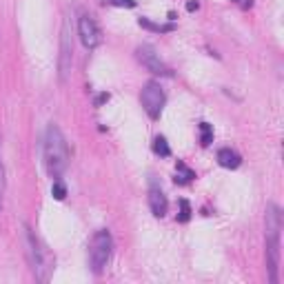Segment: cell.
I'll list each match as a JSON object with an SVG mask.
<instances>
[{
    "mask_svg": "<svg viewBox=\"0 0 284 284\" xmlns=\"http://www.w3.org/2000/svg\"><path fill=\"white\" fill-rule=\"evenodd\" d=\"M69 144L65 140L63 131L58 129V125L47 127L45 136V167L47 173L51 178H60L69 167Z\"/></svg>",
    "mask_w": 284,
    "mask_h": 284,
    "instance_id": "cell-1",
    "label": "cell"
},
{
    "mask_svg": "<svg viewBox=\"0 0 284 284\" xmlns=\"http://www.w3.org/2000/svg\"><path fill=\"white\" fill-rule=\"evenodd\" d=\"M280 235H282V213L278 205L267 207V264L271 271V282L278 284V269H280Z\"/></svg>",
    "mask_w": 284,
    "mask_h": 284,
    "instance_id": "cell-2",
    "label": "cell"
},
{
    "mask_svg": "<svg viewBox=\"0 0 284 284\" xmlns=\"http://www.w3.org/2000/svg\"><path fill=\"white\" fill-rule=\"evenodd\" d=\"M113 253V238L107 229L98 231L91 238V244H89V262H91V271L96 276H100L107 269L109 260H111Z\"/></svg>",
    "mask_w": 284,
    "mask_h": 284,
    "instance_id": "cell-3",
    "label": "cell"
},
{
    "mask_svg": "<svg viewBox=\"0 0 284 284\" xmlns=\"http://www.w3.org/2000/svg\"><path fill=\"white\" fill-rule=\"evenodd\" d=\"M164 100H167V98H164V91L155 80H151V82L144 84V89H142V93H140V102H142V107H144V111L149 113V118H153V120L160 118Z\"/></svg>",
    "mask_w": 284,
    "mask_h": 284,
    "instance_id": "cell-4",
    "label": "cell"
},
{
    "mask_svg": "<svg viewBox=\"0 0 284 284\" xmlns=\"http://www.w3.org/2000/svg\"><path fill=\"white\" fill-rule=\"evenodd\" d=\"M25 235H27V247H29V258H31V267H34V273L38 280L45 282L49 278V269L47 267V260H45V249L42 244L38 242V238L31 233L29 226H25Z\"/></svg>",
    "mask_w": 284,
    "mask_h": 284,
    "instance_id": "cell-5",
    "label": "cell"
},
{
    "mask_svg": "<svg viewBox=\"0 0 284 284\" xmlns=\"http://www.w3.org/2000/svg\"><path fill=\"white\" fill-rule=\"evenodd\" d=\"M136 58H138L140 63L151 71V73H155V75H171L169 67L160 60V54H155V49L151 45H140L138 49H136Z\"/></svg>",
    "mask_w": 284,
    "mask_h": 284,
    "instance_id": "cell-6",
    "label": "cell"
},
{
    "mask_svg": "<svg viewBox=\"0 0 284 284\" xmlns=\"http://www.w3.org/2000/svg\"><path fill=\"white\" fill-rule=\"evenodd\" d=\"M78 34H80V40H82V45L87 47V49H96L102 40L96 20H93L91 16H87V13L80 16V20H78Z\"/></svg>",
    "mask_w": 284,
    "mask_h": 284,
    "instance_id": "cell-7",
    "label": "cell"
},
{
    "mask_svg": "<svg viewBox=\"0 0 284 284\" xmlns=\"http://www.w3.org/2000/svg\"><path fill=\"white\" fill-rule=\"evenodd\" d=\"M71 58H73V42H71L69 25L65 22L63 27V38H60V58H58V69H60V80H67L71 71Z\"/></svg>",
    "mask_w": 284,
    "mask_h": 284,
    "instance_id": "cell-8",
    "label": "cell"
},
{
    "mask_svg": "<svg viewBox=\"0 0 284 284\" xmlns=\"http://www.w3.org/2000/svg\"><path fill=\"white\" fill-rule=\"evenodd\" d=\"M149 207H151V213H153L155 217H164V215H167L169 202H167V196L162 193V189L151 187V191H149Z\"/></svg>",
    "mask_w": 284,
    "mask_h": 284,
    "instance_id": "cell-9",
    "label": "cell"
},
{
    "mask_svg": "<svg viewBox=\"0 0 284 284\" xmlns=\"http://www.w3.org/2000/svg\"><path fill=\"white\" fill-rule=\"evenodd\" d=\"M217 162H220L224 169H238L240 164H242V158H240L238 151H233V149H229V146H224V149L217 151Z\"/></svg>",
    "mask_w": 284,
    "mask_h": 284,
    "instance_id": "cell-10",
    "label": "cell"
},
{
    "mask_svg": "<svg viewBox=\"0 0 284 284\" xmlns=\"http://www.w3.org/2000/svg\"><path fill=\"white\" fill-rule=\"evenodd\" d=\"M193 178H196V173H193L184 162H178L176 164V182L178 184H189Z\"/></svg>",
    "mask_w": 284,
    "mask_h": 284,
    "instance_id": "cell-11",
    "label": "cell"
},
{
    "mask_svg": "<svg viewBox=\"0 0 284 284\" xmlns=\"http://www.w3.org/2000/svg\"><path fill=\"white\" fill-rule=\"evenodd\" d=\"M153 151L160 158H169V155H171V146H169V142L164 140L162 136H158V138L153 140Z\"/></svg>",
    "mask_w": 284,
    "mask_h": 284,
    "instance_id": "cell-12",
    "label": "cell"
},
{
    "mask_svg": "<svg viewBox=\"0 0 284 284\" xmlns=\"http://www.w3.org/2000/svg\"><path fill=\"white\" fill-rule=\"evenodd\" d=\"M211 142H213V127L209 122H200V144L209 146Z\"/></svg>",
    "mask_w": 284,
    "mask_h": 284,
    "instance_id": "cell-13",
    "label": "cell"
},
{
    "mask_svg": "<svg viewBox=\"0 0 284 284\" xmlns=\"http://www.w3.org/2000/svg\"><path fill=\"white\" fill-rule=\"evenodd\" d=\"M51 196H54L56 200H65V198H67V187H65V182H60V180H54Z\"/></svg>",
    "mask_w": 284,
    "mask_h": 284,
    "instance_id": "cell-14",
    "label": "cell"
},
{
    "mask_svg": "<svg viewBox=\"0 0 284 284\" xmlns=\"http://www.w3.org/2000/svg\"><path fill=\"white\" fill-rule=\"evenodd\" d=\"M138 25L144 27V29H151V31H169L171 29V25H155V22H151L149 18H140Z\"/></svg>",
    "mask_w": 284,
    "mask_h": 284,
    "instance_id": "cell-15",
    "label": "cell"
},
{
    "mask_svg": "<svg viewBox=\"0 0 284 284\" xmlns=\"http://www.w3.org/2000/svg\"><path fill=\"white\" fill-rule=\"evenodd\" d=\"M191 217V207H189L187 200H180V215H178V222H189Z\"/></svg>",
    "mask_w": 284,
    "mask_h": 284,
    "instance_id": "cell-16",
    "label": "cell"
},
{
    "mask_svg": "<svg viewBox=\"0 0 284 284\" xmlns=\"http://www.w3.org/2000/svg\"><path fill=\"white\" fill-rule=\"evenodd\" d=\"M111 4H116V7H136L134 0H111Z\"/></svg>",
    "mask_w": 284,
    "mask_h": 284,
    "instance_id": "cell-17",
    "label": "cell"
},
{
    "mask_svg": "<svg viewBox=\"0 0 284 284\" xmlns=\"http://www.w3.org/2000/svg\"><path fill=\"white\" fill-rule=\"evenodd\" d=\"M105 100H109V93H100V96H98V100H96V105H102Z\"/></svg>",
    "mask_w": 284,
    "mask_h": 284,
    "instance_id": "cell-18",
    "label": "cell"
},
{
    "mask_svg": "<svg viewBox=\"0 0 284 284\" xmlns=\"http://www.w3.org/2000/svg\"><path fill=\"white\" fill-rule=\"evenodd\" d=\"M187 9H189V11H196V9H198V2H193V0H191V2H187Z\"/></svg>",
    "mask_w": 284,
    "mask_h": 284,
    "instance_id": "cell-19",
    "label": "cell"
},
{
    "mask_svg": "<svg viewBox=\"0 0 284 284\" xmlns=\"http://www.w3.org/2000/svg\"><path fill=\"white\" fill-rule=\"evenodd\" d=\"M238 2H240V4H242V7H244V9H247V7H251V0H238Z\"/></svg>",
    "mask_w": 284,
    "mask_h": 284,
    "instance_id": "cell-20",
    "label": "cell"
}]
</instances>
